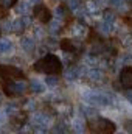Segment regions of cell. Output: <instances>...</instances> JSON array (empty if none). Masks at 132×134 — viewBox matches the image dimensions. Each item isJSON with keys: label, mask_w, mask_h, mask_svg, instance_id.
<instances>
[{"label": "cell", "mask_w": 132, "mask_h": 134, "mask_svg": "<svg viewBox=\"0 0 132 134\" xmlns=\"http://www.w3.org/2000/svg\"><path fill=\"white\" fill-rule=\"evenodd\" d=\"M33 69L36 72L50 75V73H59L61 69H62V64H61V61H59L58 56H55V55H47V56H44L42 59H39V61L33 66Z\"/></svg>", "instance_id": "obj_1"}, {"label": "cell", "mask_w": 132, "mask_h": 134, "mask_svg": "<svg viewBox=\"0 0 132 134\" xmlns=\"http://www.w3.org/2000/svg\"><path fill=\"white\" fill-rule=\"evenodd\" d=\"M89 130L92 133H98V134H107V133H113L115 131V123L107 120V119H101V117H93L89 120Z\"/></svg>", "instance_id": "obj_2"}, {"label": "cell", "mask_w": 132, "mask_h": 134, "mask_svg": "<svg viewBox=\"0 0 132 134\" xmlns=\"http://www.w3.org/2000/svg\"><path fill=\"white\" fill-rule=\"evenodd\" d=\"M2 89L5 91V94L8 97H17V95H23V92L27 91V84L20 80L14 81V80H3L2 83Z\"/></svg>", "instance_id": "obj_3"}, {"label": "cell", "mask_w": 132, "mask_h": 134, "mask_svg": "<svg viewBox=\"0 0 132 134\" xmlns=\"http://www.w3.org/2000/svg\"><path fill=\"white\" fill-rule=\"evenodd\" d=\"M86 100L87 103L93 104V106H106V104H110L112 97L106 92H97V91H92L86 95Z\"/></svg>", "instance_id": "obj_4"}, {"label": "cell", "mask_w": 132, "mask_h": 134, "mask_svg": "<svg viewBox=\"0 0 132 134\" xmlns=\"http://www.w3.org/2000/svg\"><path fill=\"white\" fill-rule=\"evenodd\" d=\"M0 76L3 80H23V72L14 66H0Z\"/></svg>", "instance_id": "obj_5"}, {"label": "cell", "mask_w": 132, "mask_h": 134, "mask_svg": "<svg viewBox=\"0 0 132 134\" xmlns=\"http://www.w3.org/2000/svg\"><path fill=\"white\" fill-rule=\"evenodd\" d=\"M33 14L36 19H39L40 22H44V24H47V22H50L53 17H51V13H50V9H47L44 5H40V3H37L36 6H34L33 9Z\"/></svg>", "instance_id": "obj_6"}, {"label": "cell", "mask_w": 132, "mask_h": 134, "mask_svg": "<svg viewBox=\"0 0 132 134\" xmlns=\"http://www.w3.org/2000/svg\"><path fill=\"white\" fill-rule=\"evenodd\" d=\"M120 83L123 87L126 89H132V66L124 67L120 73Z\"/></svg>", "instance_id": "obj_7"}, {"label": "cell", "mask_w": 132, "mask_h": 134, "mask_svg": "<svg viewBox=\"0 0 132 134\" xmlns=\"http://www.w3.org/2000/svg\"><path fill=\"white\" fill-rule=\"evenodd\" d=\"M50 117L51 115H47L44 112H37V114L33 115V120H34V123H36V126H48Z\"/></svg>", "instance_id": "obj_8"}, {"label": "cell", "mask_w": 132, "mask_h": 134, "mask_svg": "<svg viewBox=\"0 0 132 134\" xmlns=\"http://www.w3.org/2000/svg\"><path fill=\"white\" fill-rule=\"evenodd\" d=\"M112 30H113V27H112L110 22L101 20V22L97 24V31H98L99 34H103V36H109V34L112 33Z\"/></svg>", "instance_id": "obj_9"}, {"label": "cell", "mask_w": 132, "mask_h": 134, "mask_svg": "<svg viewBox=\"0 0 132 134\" xmlns=\"http://www.w3.org/2000/svg\"><path fill=\"white\" fill-rule=\"evenodd\" d=\"M48 24H50V28L48 30H50L51 34H55V33H58V31L62 30V19H58L56 17V19H51Z\"/></svg>", "instance_id": "obj_10"}, {"label": "cell", "mask_w": 132, "mask_h": 134, "mask_svg": "<svg viewBox=\"0 0 132 134\" xmlns=\"http://www.w3.org/2000/svg\"><path fill=\"white\" fill-rule=\"evenodd\" d=\"M20 44H22V48H23L27 53H31V52H34V47H36L34 39H31V37H23V39L20 41Z\"/></svg>", "instance_id": "obj_11"}, {"label": "cell", "mask_w": 132, "mask_h": 134, "mask_svg": "<svg viewBox=\"0 0 132 134\" xmlns=\"http://www.w3.org/2000/svg\"><path fill=\"white\" fill-rule=\"evenodd\" d=\"M28 87H30V91H31L33 94H42V92L45 91L44 84H42L40 81H37V80H31L30 84H28Z\"/></svg>", "instance_id": "obj_12"}, {"label": "cell", "mask_w": 132, "mask_h": 134, "mask_svg": "<svg viewBox=\"0 0 132 134\" xmlns=\"http://www.w3.org/2000/svg\"><path fill=\"white\" fill-rule=\"evenodd\" d=\"M13 52V42L8 39H2L0 41V55H6Z\"/></svg>", "instance_id": "obj_13"}, {"label": "cell", "mask_w": 132, "mask_h": 134, "mask_svg": "<svg viewBox=\"0 0 132 134\" xmlns=\"http://www.w3.org/2000/svg\"><path fill=\"white\" fill-rule=\"evenodd\" d=\"M79 75H81V72H79L78 67H68L65 70V78L68 81H73V80L79 78Z\"/></svg>", "instance_id": "obj_14"}, {"label": "cell", "mask_w": 132, "mask_h": 134, "mask_svg": "<svg viewBox=\"0 0 132 134\" xmlns=\"http://www.w3.org/2000/svg\"><path fill=\"white\" fill-rule=\"evenodd\" d=\"M84 120L81 119V117H76L73 122H71V128H73V131L75 133H82L84 131Z\"/></svg>", "instance_id": "obj_15"}, {"label": "cell", "mask_w": 132, "mask_h": 134, "mask_svg": "<svg viewBox=\"0 0 132 134\" xmlns=\"http://www.w3.org/2000/svg\"><path fill=\"white\" fill-rule=\"evenodd\" d=\"M86 8H87V11H89L90 14H97L99 9H101V3L97 2V0H90V2H87Z\"/></svg>", "instance_id": "obj_16"}, {"label": "cell", "mask_w": 132, "mask_h": 134, "mask_svg": "<svg viewBox=\"0 0 132 134\" xmlns=\"http://www.w3.org/2000/svg\"><path fill=\"white\" fill-rule=\"evenodd\" d=\"M87 76H89L92 81H101V80H103V72H101L99 69H90L89 73H87Z\"/></svg>", "instance_id": "obj_17"}, {"label": "cell", "mask_w": 132, "mask_h": 134, "mask_svg": "<svg viewBox=\"0 0 132 134\" xmlns=\"http://www.w3.org/2000/svg\"><path fill=\"white\" fill-rule=\"evenodd\" d=\"M28 11H30V5H28L27 2H19V3H17V6H16V13H17V14L25 16Z\"/></svg>", "instance_id": "obj_18"}, {"label": "cell", "mask_w": 132, "mask_h": 134, "mask_svg": "<svg viewBox=\"0 0 132 134\" xmlns=\"http://www.w3.org/2000/svg\"><path fill=\"white\" fill-rule=\"evenodd\" d=\"M71 34L73 36H84L86 34V25L82 24H75L71 28Z\"/></svg>", "instance_id": "obj_19"}, {"label": "cell", "mask_w": 132, "mask_h": 134, "mask_svg": "<svg viewBox=\"0 0 132 134\" xmlns=\"http://www.w3.org/2000/svg\"><path fill=\"white\" fill-rule=\"evenodd\" d=\"M45 83H47V86L55 87V86L59 83V78H58V76H55V73H50V76H47V78H45Z\"/></svg>", "instance_id": "obj_20"}, {"label": "cell", "mask_w": 132, "mask_h": 134, "mask_svg": "<svg viewBox=\"0 0 132 134\" xmlns=\"http://www.w3.org/2000/svg\"><path fill=\"white\" fill-rule=\"evenodd\" d=\"M17 109H19V106H17L16 103H11V104H8V106L5 108V111H6V114H9L11 117H13L14 114H17Z\"/></svg>", "instance_id": "obj_21"}, {"label": "cell", "mask_w": 132, "mask_h": 134, "mask_svg": "<svg viewBox=\"0 0 132 134\" xmlns=\"http://www.w3.org/2000/svg\"><path fill=\"white\" fill-rule=\"evenodd\" d=\"M104 16H103V20H106V22H110V24H113V20H115V14L112 13V11H104L103 13Z\"/></svg>", "instance_id": "obj_22"}, {"label": "cell", "mask_w": 132, "mask_h": 134, "mask_svg": "<svg viewBox=\"0 0 132 134\" xmlns=\"http://www.w3.org/2000/svg\"><path fill=\"white\" fill-rule=\"evenodd\" d=\"M67 5L71 11H76L79 6H81V0H67Z\"/></svg>", "instance_id": "obj_23"}, {"label": "cell", "mask_w": 132, "mask_h": 134, "mask_svg": "<svg viewBox=\"0 0 132 134\" xmlns=\"http://www.w3.org/2000/svg\"><path fill=\"white\" fill-rule=\"evenodd\" d=\"M0 3H2V6H5V8H11V6H14V5L17 3V0H0Z\"/></svg>", "instance_id": "obj_24"}, {"label": "cell", "mask_w": 132, "mask_h": 134, "mask_svg": "<svg viewBox=\"0 0 132 134\" xmlns=\"http://www.w3.org/2000/svg\"><path fill=\"white\" fill-rule=\"evenodd\" d=\"M51 133H67V130H65V126L61 123V125H56V126L51 130Z\"/></svg>", "instance_id": "obj_25"}, {"label": "cell", "mask_w": 132, "mask_h": 134, "mask_svg": "<svg viewBox=\"0 0 132 134\" xmlns=\"http://www.w3.org/2000/svg\"><path fill=\"white\" fill-rule=\"evenodd\" d=\"M121 2H123V0H109V5H110V6H115V8H120V6L123 5Z\"/></svg>", "instance_id": "obj_26"}, {"label": "cell", "mask_w": 132, "mask_h": 134, "mask_svg": "<svg viewBox=\"0 0 132 134\" xmlns=\"http://www.w3.org/2000/svg\"><path fill=\"white\" fill-rule=\"evenodd\" d=\"M34 36H36L37 39H40V37L44 36V31H42L40 28H34Z\"/></svg>", "instance_id": "obj_27"}, {"label": "cell", "mask_w": 132, "mask_h": 134, "mask_svg": "<svg viewBox=\"0 0 132 134\" xmlns=\"http://www.w3.org/2000/svg\"><path fill=\"white\" fill-rule=\"evenodd\" d=\"M34 108H36V101H31V100L27 101V109H34Z\"/></svg>", "instance_id": "obj_28"}, {"label": "cell", "mask_w": 132, "mask_h": 134, "mask_svg": "<svg viewBox=\"0 0 132 134\" xmlns=\"http://www.w3.org/2000/svg\"><path fill=\"white\" fill-rule=\"evenodd\" d=\"M124 126H126V130H128L129 133H132V122L131 120H128V122L124 123Z\"/></svg>", "instance_id": "obj_29"}, {"label": "cell", "mask_w": 132, "mask_h": 134, "mask_svg": "<svg viewBox=\"0 0 132 134\" xmlns=\"http://www.w3.org/2000/svg\"><path fill=\"white\" fill-rule=\"evenodd\" d=\"M126 98H128V101L132 104V91H128V92H126Z\"/></svg>", "instance_id": "obj_30"}, {"label": "cell", "mask_w": 132, "mask_h": 134, "mask_svg": "<svg viewBox=\"0 0 132 134\" xmlns=\"http://www.w3.org/2000/svg\"><path fill=\"white\" fill-rule=\"evenodd\" d=\"M48 45H50V47H56L58 42H55V39H48Z\"/></svg>", "instance_id": "obj_31"}, {"label": "cell", "mask_w": 132, "mask_h": 134, "mask_svg": "<svg viewBox=\"0 0 132 134\" xmlns=\"http://www.w3.org/2000/svg\"><path fill=\"white\" fill-rule=\"evenodd\" d=\"M28 2H31V3H36V5H37V3H39L40 0H28Z\"/></svg>", "instance_id": "obj_32"}, {"label": "cell", "mask_w": 132, "mask_h": 134, "mask_svg": "<svg viewBox=\"0 0 132 134\" xmlns=\"http://www.w3.org/2000/svg\"><path fill=\"white\" fill-rule=\"evenodd\" d=\"M3 103V95H2V92H0V104Z\"/></svg>", "instance_id": "obj_33"}, {"label": "cell", "mask_w": 132, "mask_h": 134, "mask_svg": "<svg viewBox=\"0 0 132 134\" xmlns=\"http://www.w3.org/2000/svg\"><path fill=\"white\" fill-rule=\"evenodd\" d=\"M2 16H5V13H3V9L0 8V17H2Z\"/></svg>", "instance_id": "obj_34"}]
</instances>
